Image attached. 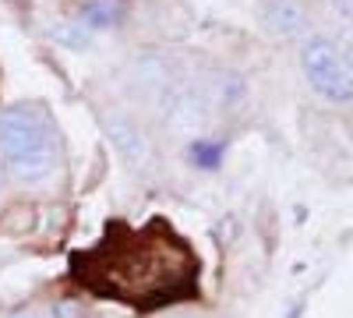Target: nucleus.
<instances>
[{
	"label": "nucleus",
	"mask_w": 353,
	"mask_h": 318,
	"mask_svg": "<svg viewBox=\"0 0 353 318\" xmlns=\"http://www.w3.org/2000/svg\"><path fill=\"white\" fill-rule=\"evenodd\" d=\"M74 279L92 297L138 311H163L198 297L201 262L191 244L163 219L117 223L103 241L74 255Z\"/></svg>",
	"instance_id": "f257e3e1"
},
{
	"label": "nucleus",
	"mask_w": 353,
	"mask_h": 318,
	"mask_svg": "<svg viewBox=\"0 0 353 318\" xmlns=\"http://www.w3.org/2000/svg\"><path fill=\"white\" fill-rule=\"evenodd\" d=\"M0 163L18 184H39L53 177L61 163V141L43 106L18 103L0 110Z\"/></svg>",
	"instance_id": "f03ea898"
},
{
	"label": "nucleus",
	"mask_w": 353,
	"mask_h": 318,
	"mask_svg": "<svg viewBox=\"0 0 353 318\" xmlns=\"http://www.w3.org/2000/svg\"><path fill=\"white\" fill-rule=\"evenodd\" d=\"M297 64L307 81V89L329 106H350L353 103V71L343 64V57L329 32H307L297 43Z\"/></svg>",
	"instance_id": "7ed1b4c3"
},
{
	"label": "nucleus",
	"mask_w": 353,
	"mask_h": 318,
	"mask_svg": "<svg viewBox=\"0 0 353 318\" xmlns=\"http://www.w3.org/2000/svg\"><path fill=\"white\" fill-rule=\"evenodd\" d=\"M99 121L106 128V138L113 141V149L121 152V159L134 170H145L152 166L156 159V149H152V138L138 124V117L131 110H121V106H106L99 110Z\"/></svg>",
	"instance_id": "20e7f679"
},
{
	"label": "nucleus",
	"mask_w": 353,
	"mask_h": 318,
	"mask_svg": "<svg viewBox=\"0 0 353 318\" xmlns=\"http://www.w3.org/2000/svg\"><path fill=\"white\" fill-rule=\"evenodd\" d=\"M254 18L261 32L279 43H301L307 32H314V11L307 0H258Z\"/></svg>",
	"instance_id": "39448f33"
},
{
	"label": "nucleus",
	"mask_w": 353,
	"mask_h": 318,
	"mask_svg": "<svg viewBox=\"0 0 353 318\" xmlns=\"http://www.w3.org/2000/svg\"><path fill=\"white\" fill-rule=\"evenodd\" d=\"M121 18H124V0H81V8H78V25L85 32L113 28V25H121Z\"/></svg>",
	"instance_id": "423d86ee"
},
{
	"label": "nucleus",
	"mask_w": 353,
	"mask_h": 318,
	"mask_svg": "<svg viewBox=\"0 0 353 318\" xmlns=\"http://www.w3.org/2000/svg\"><path fill=\"white\" fill-rule=\"evenodd\" d=\"M332 43H336V50L343 57V64L353 71V25H339L332 32Z\"/></svg>",
	"instance_id": "0eeeda50"
},
{
	"label": "nucleus",
	"mask_w": 353,
	"mask_h": 318,
	"mask_svg": "<svg viewBox=\"0 0 353 318\" xmlns=\"http://www.w3.org/2000/svg\"><path fill=\"white\" fill-rule=\"evenodd\" d=\"M329 8L339 18V25H353V0H329Z\"/></svg>",
	"instance_id": "6e6552de"
},
{
	"label": "nucleus",
	"mask_w": 353,
	"mask_h": 318,
	"mask_svg": "<svg viewBox=\"0 0 353 318\" xmlns=\"http://www.w3.org/2000/svg\"><path fill=\"white\" fill-rule=\"evenodd\" d=\"M0 191H4V163H0Z\"/></svg>",
	"instance_id": "1a4fd4ad"
}]
</instances>
